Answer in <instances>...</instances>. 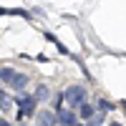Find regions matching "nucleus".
I'll list each match as a JSON object with an SVG mask.
<instances>
[{"label": "nucleus", "mask_w": 126, "mask_h": 126, "mask_svg": "<svg viewBox=\"0 0 126 126\" xmlns=\"http://www.w3.org/2000/svg\"><path fill=\"white\" fill-rule=\"evenodd\" d=\"M63 98H68L73 106H78V103L83 106V98H86V88H83V86H68L66 91H63Z\"/></svg>", "instance_id": "f257e3e1"}, {"label": "nucleus", "mask_w": 126, "mask_h": 126, "mask_svg": "<svg viewBox=\"0 0 126 126\" xmlns=\"http://www.w3.org/2000/svg\"><path fill=\"white\" fill-rule=\"evenodd\" d=\"M15 103L20 106V113L25 119V113H33V109H35V96H18Z\"/></svg>", "instance_id": "f03ea898"}, {"label": "nucleus", "mask_w": 126, "mask_h": 126, "mask_svg": "<svg viewBox=\"0 0 126 126\" xmlns=\"http://www.w3.org/2000/svg\"><path fill=\"white\" fill-rule=\"evenodd\" d=\"M8 86L13 88V91H23V88L28 86V76H25V73H15V76L10 78V83H8Z\"/></svg>", "instance_id": "7ed1b4c3"}, {"label": "nucleus", "mask_w": 126, "mask_h": 126, "mask_svg": "<svg viewBox=\"0 0 126 126\" xmlns=\"http://www.w3.org/2000/svg\"><path fill=\"white\" fill-rule=\"evenodd\" d=\"M58 124L61 126H76V116H73L71 111H61L58 113Z\"/></svg>", "instance_id": "20e7f679"}, {"label": "nucleus", "mask_w": 126, "mask_h": 126, "mask_svg": "<svg viewBox=\"0 0 126 126\" xmlns=\"http://www.w3.org/2000/svg\"><path fill=\"white\" fill-rule=\"evenodd\" d=\"M53 121H56V116L50 111H43L40 113V126H53Z\"/></svg>", "instance_id": "39448f33"}, {"label": "nucleus", "mask_w": 126, "mask_h": 126, "mask_svg": "<svg viewBox=\"0 0 126 126\" xmlns=\"http://www.w3.org/2000/svg\"><path fill=\"white\" fill-rule=\"evenodd\" d=\"M15 76V71L13 68H0V81H5V83H10V78Z\"/></svg>", "instance_id": "423d86ee"}, {"label": "nucleus", "mask_w": 126, "mask_h": 126, "mask_svg": "<svg viewBox=\"0 0 126 126\" xmlns=\"http://www.w3.org/2000/svg\"><path fill=\"white\" fill-rule=\"evenodd\" d=\"M93 116V109L88 106V103H83V106H81V119H91Z\"/></svg>", "instance_id": "0eeeda50"}, {"label": "nucleus", "mask_w": 126, "mask_h": 126, "mask_svg": "<svg viewBox=\"0 0 126 126\" xmlns=\"http://www.w3.org/2000/svg\"><path fill=\"white\" fill-rule=\"evenodd\" d=\"M43 96H48V88H46V86H38V91H35V101L43 98Z\"/></svg>", "instance_id": "6e6552de"}, {"label": "nucleus", "mask_w": 126, "mask_h": 126, "mask_svg": "<svg viewBox=\"0 0 126 126\" xmlns=\"http://www.w3.org/2000/svg\"><path fill=\"white\" fill-rule=\"evenodd\" d=\"M10 106V101H8V96L5 93H0V109H8Z\"/></svg>", "instance_id": "1a4fd4ad"}, {"label": "nucleus", "mask_w": 126, "mask_h": 126, "mask_svg": "<svg viewBox=\"0 0 126 126\" xmlns=\"http://www.w3.org/2000/svg\"><path fill=\"white\" fill-rule=\"evenodd\" d=\"M96 106H98L101 111H109V109H111V103H109V101H103V98H101V101L96 103Z\"/></svg>", "instance_id": "9d476101"}, {"label": "nucleus", "mask_w": 126, "mask_h": 126, "mask_svg": "<svg viewBox=\"0 0 126 126\" xmlns=\"http://www.w3.org/2000/svg\"><path fill=\"white\" fill-rule=\"evenodd\" d=\"M0 126H10V124H8V121H5V119H0Z\"/></svg>", "instance_id": "9b49d317"}, {"label": "nucleus", "mask_w": 126, "mask_h": 126, "mask_svg": "<svg viewBox=\"0 0 126 126\" xmlns=\"http://www.w3.org/2000/svg\"><path fill=\"white\" fill-rule=\"evenodd\" d=\"M111 126H121V124H119V121H113V124H111Z\"/></svg>", "instance_id": "f8f14e48"}, {"label": "nucleus", "mask_w": 126, "mask_h": 126, "mask_svg": "<svg viewBox=\"0 0 126 126\" xmlns=\"http://www.w3.org/2000/svg\"><path fill=\"white\" fill-rule=\"evenodd\" d=\"M76 126H86V124H76Z\"/></svg>", "instance_id": "ddd939ff"}, {"label": "nucleus", "mask_w": 126, "mask_h": 126, "mask_svg": "<svg viewBox=\"0 0 126 126\" xmlns=\"http://www.w3.org/2000/svg\"><path fill=\"white\" fill-rule=\"evenodd\" d=\"M18 126H25V124H18Z\"/></svg>", "instance_id": "4468645a"}]
</instances>
